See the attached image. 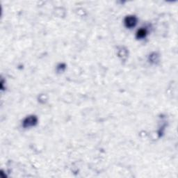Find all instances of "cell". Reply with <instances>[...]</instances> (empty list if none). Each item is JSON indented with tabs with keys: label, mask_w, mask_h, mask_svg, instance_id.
I'll use <instances>...</instances> for the list:
<instances>
[{
	"label": "cell",
	"mask_w": 178,
	"mask_h": 178,
	"mask_svg": "<svg viewBox=\"0 0 178 178\" xmlns=\"http://www.w3.org/2000/svg\"><path fill=\"white\" fill-rule=\"evenodd\" d=\"M37 121H38V119H37V118L36 116H34V115L29 116L24 119L23 122V126L24 127H29L34 126L35 125H36Z\"/></svg>",
	"instance_id": "cell-1"
},
{
	"label": "cell",
	"mask_w": 178,
	"mask_h": 178,
	"mask_svg": "<svg viewBox=\"0 0 178 178\" xmlns=\"http://www.w3.org/2000/svg\"><path fill=\"white\" fill-rule=\"evenodd\" d=\"M146 35V30L141 29L137 32V38H144Z\"/></svg>",
	"instance_id": "cell-3"
},
{
	"label": "cell",
	"mask_w": 178,
	"mask_h": 178,
	"mask_svg": "<svg viewBox=\"0 0 178 178\" xmlns=\"http://www.w3.org/2000/svg\"><path fill=\"white\" fill-rule=\"evenodd\" d=\"M136 23H137V19L134 16H128L125 18V26L127 28H130V29L135 27Z\"/></svg>",
	"instance_id": "cell-2"
}]
</instances>
